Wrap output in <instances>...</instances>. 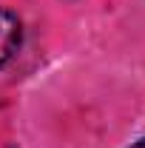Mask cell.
<instances>
[{"label": "cell", "mask_w": 145, "mask_h": 148, "mask_svg": "<svg viewBox=\"0 0 145 148\" xmlns=\"http://www.w3.org/2000/svg\"><path fill=\"white\" fill-rule=\"evenodd\" d=\"M20 40H23V29H20V20L0 9V66H6L12 57L17 54L20 49Z\"/></svg>", "instance_id": "obj_1"}, {"label": "cell", "mask_w": 145, "mask_h": 148, "mask_svg": "<svg viewBox=\"0 0 145 148\" xmlns=\"http://www.w3.org/2000/svg\"><path fill=\"white\" fill-rule=\"evenodd\" d=\"M131 148H145V140H140V143H134Z\"/></svg>", "instance_id": "obj_2"}]
</instances>
